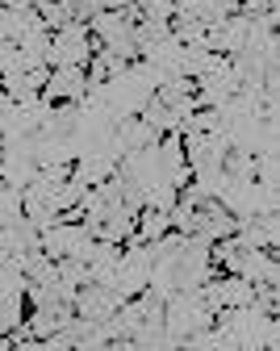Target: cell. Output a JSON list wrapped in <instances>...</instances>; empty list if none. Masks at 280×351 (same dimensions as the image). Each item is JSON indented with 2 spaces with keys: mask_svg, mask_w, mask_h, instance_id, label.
<instances>
[{
  "mask_svg": "<svg viewBox=\"0 0 280 351\" xmlns=\"http://www.w3.org/2000/svg\"><path fill=\"white\" fill-rule=\"evenodd\" d=\"M88 97V71L84 67H51V80L42 88V101L51 105H80Z\"/></svg>",
  "mask_w": 280,
  "mask_h": 351,
  "instance_id": "1",
  "label": "cell"
},
{
  "mask_svg": "<svg viewBox=\"0 0 280 351\" xmlns=\"http://www.w3.org/2000/svg\"><path fill=\"white\" fill-rule=\"evenodd\" d=\"M117 305H126V301H117L109 289L84 285V289L75 293V305H71V310H75V318H84V322H109Z\"/></svg>",
  "mask_w": 280,
  "mask_h": 351,
  "instance_id": "2",
  "label": "cell"
}]
</instances>
